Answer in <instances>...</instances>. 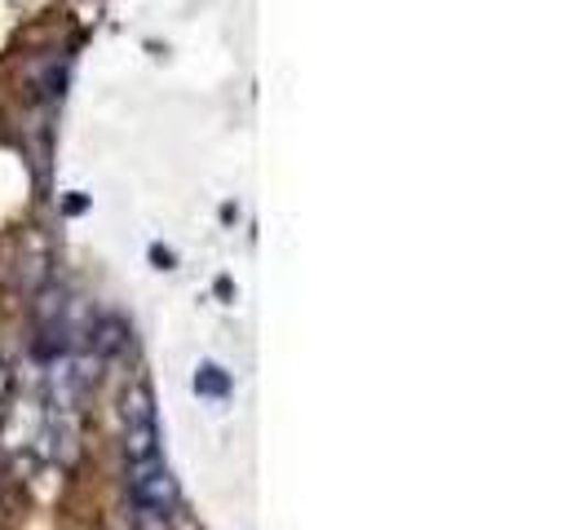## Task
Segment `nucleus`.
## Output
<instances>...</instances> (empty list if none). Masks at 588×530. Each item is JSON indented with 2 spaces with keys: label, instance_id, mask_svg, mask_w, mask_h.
<instances>
[{
  "label": "nucleus",
  "instance_id": "obj_1",
  "mask_svg": "<svg viewBox=\"0 0 588 530\" xmlns=\"http://www.w3.org/2000/svg\"><path fill=\"white\" fill-rule=\"evenodd\" d=\"M124 451H129V464H142V460L160 455L155 402H151V389L142 380L129 385V394H124Z\"/></svg>",
  "mask_w": 588,
  "mask_h": 530
},
{
  "label": "nucleus",
  "instance_id": "obj_2",
  "mask_svg": "<svg viewBox=\"0 0 588 530\" xmlns=\"http://www.w3.org/2000/svg\"><path fill=\"white\" fill-rule=\"evenodd\" d=\"M133 499H138L146 512H164V508H173L177 486H173L168 468L160 464V455H155V460L133 464Z\"/></svg>",
  "mask_w": 588,
  "mask_h": 530
},
{
  "label": "nucleus",
  "instance_id": "obj_3",
  "mask_svg": "<svg viewBox=\"0 0 588 530\" xmlns=\"http://www.w3.org/2000/svg\"><path fill=\"white\" fill-rule=\"evenodd\" d=\"M208 372H217V367H208ZM204 389H213V394H221V389H226V380H221V376H204Z\"/></svg>",
  "mask_w": 588,
  "mask_h": 530
}]
</instances>
